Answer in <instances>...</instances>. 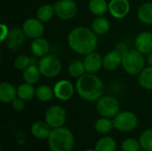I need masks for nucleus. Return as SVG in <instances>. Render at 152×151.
<instances>
[{
	"mask_svg": "<svg viewBox=\"0 0 152 151\" xmlns=\"http://www.w3.org/2000/svg\"><path fill=\"white\" fill-rule=\"evenodd\" d=\"M67 42L69 48L76 53L86 55L95 52L98 47L97 35L92 28L79 26L70 30L68 35Z\"/></svg>",
	"mask_w": 152,
	"mask_h": 151,
	"instance_id": "f257e3e1",
	"label": "nucleus"
},
{
	"mask_svg": "<svg viewBox=\"0 0 152 151\" xmlns=\"http://www.w3.org/2000/svg\"><path fill=\"white\" fill-rule=\"evenodd\" d=\"M76 92L86 101H97L104 93V84L95 74L86 73L76 81Z\"/></svg>",
	"mask_w": 152,
	"mask_h": 151,
	"instance_id": "f03ea898",
	"label": "nucleus"
},
{
	"mask_svg": "<svg viewBox=\"0 0 152 151\" xmlns=\"http://www.w3.org/2000/svg\"><path fill=\"white\" fill-rule=\"evenodd\" d=\"M47 140L51 151H72L75 144L72 132L63 126L52 129Z\"/></svg>",
	"mask_w": 152,
	"mask_h": 151,
	"instance_id": "7ed1b4c3",
	"label": "nucleus"
},
{
	"mask_svg": "<svg viewBox=\"0 0 152 151\" xmlns=\"http://www.w3.org/2000/svg\"><path fill=\"white\" fill-rule=\"evenodd\" d=\"M144 54L136 49H128L122 55V68L131 76H138L145 68Z\"/></svg>",
	"mask_w": 152,
	"mask_h": 151,
	"instance_id": "20e7f679",
	"label": "nucleus"
},
{
	"mask_svg": "<svg viewBox=\"0 0 152 151\" xmlns=\"http://www.w3.org/2000/svg\"><path fill=\"white\" fill-rule=\"evenodd\" d=\"M96 111L102 117L114 118L120 112V103L114 96L102 95L96 101Z\"/></svg>",
	"mask_w": 152,
	"mask_h": 151,
	"instance_id": "39448f33",
	"label": "nucleus"
},
{
	"mask_svg": "<svg viewBox=\"0 0 152 151\" xmlns=\"http://www.w3.org/2000/svg\"><path fill=\"white\" fill-rule=\"evenodd\" d=\"M37 66L41 75L48 78H53L59 76L62 69V64L60 59L55 55L49 53L42 58H39Z\"/></svg>",
	"mask_w": 152,
	"mask_h": 151,
	"instance_id": "423d86ee",
	"label": "nucleus"
},
{
	"mask_svg": "<svg viewBox=\"0 0 152 151\" xmlns=\"http://www.w3.org/2000/svg\"><path fill=\"white\" fill-rule=\"evenodd\" d=\"M114 128L122 133L134 130L138 125V118L134 113L128 110L120 111L113 119Z\"/></svg>",
	"mask_w": 152,
	"mask_h": 151,
	"instance_id": "0eeeda50",
	"label": "nucleus"
},
{
	"mask_svg": "<svg viewBox=\"0 0 152 151\" xmlns=\"http://www.w3.org/2000/svg\"><path fill=\"white\" fill-rule=\"evenodd\" d=\"M55 15L62 20L73 19L77 12V4L74 0H58L53 4Z\"/></svg>",
	"mask_w": 152,
	"mask_h": 151,
	"instance_id": "6e6552de",
	"label": "nucleus"
},
{
	"mask_svg": "<svg viewBox=\"0 0 152 151\" xmlns=\"http://www.w3.org/2000/svg\"><path fill=\"white\" fill-rule=\"evenodd\" d=\"M45 119L52 129L61 127L67 120L66 110L60 105H53L46 110Z\"/></svg>",
	"mask_w": 152,
	"mask_h": 151,
	"instance_id": "1a4fd4ad",
	"label": "nucleus"
},
{
	"mask_svg": "<svg viewBox=\"0 0 152 151\" xmlns=\"http://www.w3.org/2000/svg\"><path fill=\"white\" fill-rule=\"evenodd\" d=\"M27 37L35 39L43 36L45 33V25L37 18H28L24 20L21 27Z\"/></svg>",
	"mask_w": 152,
	"mask_h": 151,
	"instance_id": "9d476101",
	"label": "nucleus"
},
{
	"mask_svg": "<svg viewBox=\"0 0 152 151\" xmlns=\"http://www.w3.org/2000/svg\"><path fill=\"white\" fill-rule=\"evenodd\" d=\"M76 91V87L72 83L67 79H61L57 81L53 86L54 97L61 101H69Z\"/></svg>",
	"mask_w": 152,
	"mask_h": 151,
	"instance_id": "9b49d317",
	"label": "nucleus"
},
{
	"mask_svg": "<svg viewBox=\"0 0 152 151\" xmlns=\"http://www.w3.org/2000/svg\"><path fill=\"white\" fill-rule=\"evenodd\" d=\"M26 35L23 32L22 28L15 27L10 29L9 34L4 40L5 46L10 49L11 51H16L19 50L26 41Z\"/></svg>",
	"mask_w": 152,
	"mask_h": 151,
	"instance_id": "f8f14e48",
	"label": "nucleus"
},
{
	"mask_svg": "<svg viewBox=\"0 0 152 151\" xmlns=\"http://www.w3.org/2000/svg\"><path fill=\"white\" fill-rule=\"evenodd\" d=\"M131 10V4L129 0H110L109 1V12L110 15L117 19L122 20L126 18Z\"/></svg>",
	"mask_w": 152,
	"mask_h": 151,
	"instance_id": "ddd939ff",
	"label": "nucleus"
},
{
	"mask_svg": "<svg viewBox=\"0 0 152 151\" xmlns=\"http://www.w3.org/2000/svg\"><path fill=\"white\" fill-rule=\"evenodd\" d=\"M103 57L97 52L90 53L85 55L83 60L86 73L96 74L102 68H103Z\"/></svg>",
	"mask_w": 152,
	"mask_h": 151,
	"instance_id": "4468645a",
	"label": "nucleus"
},
{
	"mask_svg": "<svg viewBox=\"0 0 152 151\" xmlns=\"http://www.w3.org/2000/svg\"><path fill=\"white\" fill-rule=\"evenodd\" d=\"M135 49L143 53L149 54L152 52V33L150 31H142L139 33L134 41Z\"/></svg>",
	"mask_w": 152,
	"mask_h": 151,
	"instance_id": "2eb2a0df",
	"label": "nucleus"
},
{
	"mask_svg": "<svg viewBox=\"0 0 152 151\" xmlns=\"http://www.w3.org/2000/svg\"><path fill=\"white\" fill-rule=\"evenodd\" d=\"M103 68L106 70L113 71L122 65V54L116 50L110 51L103 56Z\"/></svg>",
	"mask_w": 152,
	"mask_h": 151,
	"instance_id": "dca6fc26",
	"label": "nucleus"
},
{
	"mask_svg": "<svg viewBox=\"0 0 152 151\" xmlns=\"http://www.w3.org/2000/svg\"><path fill=\"white\" fill-rule=\"evenodd\" d=\"M30 50L33 55L37 58H42L49 53L50 44L44 37H37L33 39L30 44Z\"/></svg>",
	"mask_w": 152,
	"mask_h": 151,
	"instance_id": "f3484780",
	"label": "nucleus"
},
{
	"mask_svg": "<svg viewBox=\"0 0 152 151\" xmlns=\"http://www.w3.org/2000/svg\"><path fill=\"white\" fill-rule=\"evenodd\" d=\"M17 88L9 82L0 84V101L3 103H12L17 98Z\"/></svg>",
	"mask_w": 152,
	"mask_h": 151,
	"instance_id": "a211bd4d",
	"label": "nucleus"
},
{
	"mask_svg": "<svg viewBox=\"0 0 152 151\" xmlns=\"http://www.w3.org/2000/svg\"><path fill=\"white\" fill-rule=\"evenodd\" d=\"M31 133L32 135L38 140H45L48 139L52 128L50 125L45 121H37L31 125Z\"/></svg>",
	"mask_w": 152,
	"mask_h": 151,
	"instance_id": "6ab92c4d",
	"label": "nucleus"
},
{
	"mask_svg": "<svg viewBox=\"0 0 152 151\" xmlns=\"http://www.w3.org/2000/svg\"><path fill=\"white\" fill-rule=\"evenodd\" d=\"M93 31L97 36H102L107 34L110 29V22L104 16H97L92 22Z\"/></svg>",
	"mask_w": 152,
	"mask_h": 151,
	"instance_id": "aec40b11",
	"label": "nucleus"
},
{
	"mask_svg": "<svg viewBox=\"0 0 152 151\" xmlns=\"http://www.w3.org/2000/svg\"><path fill=\"white\" fill-rule=\"evenodd\" d=\"M41 76L42 75L39 70V68L36 64H30L22 73V77L24 82L30 85L37 84L39 81Z\"/></svg>",
	"mask_w": 152,
	"mask_h": 151,
	"instance_id": "412c9836",
	"label": "nucleus"
},
{
	"mask_svg": "<svg viewBox=\"0 0 152 151\" xmlns=\"http://www.w3.org/2000/svg\"><path fill=\"white\" fill-rule=\"evenodd\" d=\"M137 17L143 24L152 25V2H145L140 5L137 11Z\"/></svg>",
	"mask_w": 152,
	"mask_h": 151,
	"instance_id": "4be33fe9",
	"label": "nucleus"
},
{
	"mask_svg": "<svg viewBox=\"0 0 152 151\" xmlns=\"http://www.w3.org/2000/svg\"><path fill=\"white\" fill-rule=\"evenodd\" d=\"M88 9L90 12L96 17L102 16L109 12V2H107V0H90Z\"/></svg>",
	"mask_w": 152,
	"mask_h": 151,
	"instance_id": "5701e85b",
	"label": "nucleus"
},
{
	"mask_svg": "<svg viewBox=\"0 0 152 151\" xmlns=\"http://www.w3.org/2000/svg\"><path fill=\"white\" fill-rule=\"evenodd\" d=\"M17 96L23 101H30L36 96V88L34 85L26 82L20 84L17 87Z\"/></svg>",
	"mask_w": 152,
	"mask_h": 151,
	"instance_id": "b1692460",
	"label": "nucleus"
},
{
	"mask_svg": "<svg viewBox=\"0 0 152 151\" xmlns=\"http://www.w3.org/2000/svg\"><path fill=\"white\" fill-rule=\"evenodd\" d=\"M54 15H55V11H54L53 4H45L39 6L37 10V18L44 23L50 21Z\"/></svg>",
	"mask_w": 152,
	"mask_h": 151,
	"instance_id": "393cba45",
	"label": "nucleus"
},
{
	"mask_svg": "<svg viewBox=\"0 0 152 151\" xmlns=\"http://www.w3.org/2000/svg\"><path fill=\"white\" fill-rule=\"evenodd\" d=\"M139 85L148 91L152 90V67H145L144 69L138 75Z\"/></svg>",
	"mask_w": 152,
	"mask_h": 151,
	"instance_id": "a878e982",
	"label": "nucleus"
},
{
	"mask_svg": "<svg viewBox=\"0 0 152 151\" xmlns=\"http://www.w3.org/2000/svg\"><path fill=\"white\" fill-rule=\"evenodd\" d=\"M68 73L74 78H79L86 73V67L83 61L75 60L72 61L68 66Z\"/></svg>",
	"mask_w": 152,
	"mask_h": 151,
	"instance_id": "bb28decb",
	"label": "nucleus"
},
{
	"mask_svg": "<svg viewBox=\"0 0 152 151\" xmlns=\"http://www.w3.org/2000/svg\"><path fill=\"white\" fill-rule=\"evenodd\" d=\"M114 128V123L113 120H110V118L107 117H101L96 120L94 124V129L97 133L101 134H107L110 132L112 131Z\"/></svg>",
	"mask_w": 152,
	"mask_h": 151,
	"instance_id": "cd10ccee",
	"label": "nucleus"
},
{
	"mask_svg": "<svg viewBox=\"0 0 152 151\" xmlns=\"http://www.w3.org/2000/svg\"><path fill=\"white\" fill-rule=\"evenodd\" d=\"M36 97L43 102L50 101L54 97L53 88H51L47 85H41L36 89Z\"/></svg>",
	"mask_w": 152,
	"mask_h": 151,
	"instance_id": "c85d7f7f",
	"label": "nucleus"
},
{
	"mask_svg": "<svg viewBox=\"0 0 152 151\" xmlns=\"http://www.w3.org/2000/svg\"><path fill=\"white\" fill-rule=\"evenodd\" d=\"M117 143L115 140L110 136L103 137L100 139L94 147L95 151H116Z\"/></svg>",
	"mask_w": 152,
	"mask_h": 151,
	"instance_id": "c756f323",
	"label": "nucleus"
},
{
	"mask_svg": "<svg viewBox=\"0 0 152 151\" xmlns=\"http://www.w3.org/2000/svg\"><path fill=\"white\" fill-rule=\"evenodd\" d=\"M141 147L146 151H152V128L145 130L139 139Z\"/></svg>",
	"mask_w": 152,
	"mask_h": 151,
	"instance_id": "7c9ffc66",
	"label": "nucleus"
},
{
	"mask_svg": "<svg viewBox=\"0 0 152 151\" xmlns=\"http://www.w3.org/2000/svg\"><path fill=\"white\" fill-rule=\"evenodd\" d=\"M31 63V59L24 54H20L18 55L13 61V66L16 69L20 70V71H24Z\"/></svg>",
	"mask_w": 152,
	"mask_h": 151,
	"instance_id": "2f4dec72",
	"label": "nucleus"
},
{
	"mask_svg": "<svg viewBox=\"0 0 152 151\" xmlns=\"http://www.w3.org/2000/svg\"><path fill=\"white\" fill-rule=\"evenodd\" d=\"M141 148L140 142L133 138L126 139L121 144V149L123 151H140Z\"/></svg>",
	"mask_w": 152,
	"mask_h": 151,
	"instance_id": "473e14b6",
	"label": "nucleus"
},
{
	"mask_svg": "<svg viewBox=\"0 0 152 151\" xmlns=\"http://www.w3.org/2000/svg\"><path fill=\"white\" fill-rule=\"evenodd\" d=\"M24 101H25L21 100V99L19 98V97L15 98V99L12 101V103H11L12 109L15 110V111H17V112L22 111V110L25 109V102H24Z\"/></svg>",
	"mask_w": 152,
	"mask_h": 151,
	"instance_id": "72a5a7b5",
	"label": "nucleus"
},
{
	"mask_svg": "<svg viewBox=\"0 0 152 151\" xmlns=\"http://www.w3.org/2000/svg\"><path fill=\"white\" fill-rule=\"evenodd\" d=\"M115 50L123 55L128 50V48H127V45L124 42H118V43H117V44L115 46Z\"/></svg>",
	"mask_w": 152,
	"mask_h": 151,
	"instance_id": "f704fd0d",
	"label": "nucleus"
},
{
	"mask_svg": "<svg viewBox=\"0 0 152 151\" xmlns=\"http://www.w3.org/2000/svg\"><path fill=\"white\" fill-rule=\"evenodd\" d=\"M1 28H2V33H1V36H0V39L2 42H4V40L6 39L8 34H9V31L10 29L8 28V27L4 24H1Z\"/></svg>",
	"mask_w": 152,
	"mask_h": 151,
	"instance_id": "c9c22d12",
	"label": "nucleus"
},
{
	"mask_svg": "<svg viewBox=\"0 0 152 151\" xmlns=\"http://www.w3.org/2000/svg\"><path fill=\"white\" fill-rule=\"evenodd\" d=\"M146 62L148 63L149 66L152 67V52L150 53L149 54H147V57H146Z\"/></svg>",
	"mask_w": 152,
	"mask_h": 151,
	"instance_id": "e433bc0d",
	"label": "nucleus"
},
{
	"mask_svg": "<svg viewBox=\"0 0 152 151\" xmlns=\"http://www.w3.org/2000/svg\"><path fill=\"white\" fill-rule=\"evenodd\" d=\"M86 151H95V150H87Z\"/></svg>",
	"mask_w": 152,
	"mask_h": 151,
	"instance_id": "4c0bfd02",
	"label": "nucleus"
}]
</instances>
